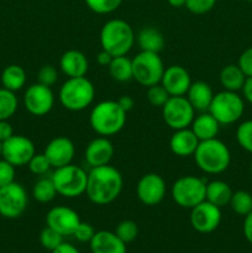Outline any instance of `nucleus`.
I'll list each match as a JSON object with an SVG mask.
<instances>
[{"label": "nucleus", "instance_id": "9d476101", "mask_svg": "<svg viewBox=\"0 0 252 253\" xmlns=\"http://www.w3.org/2000/svg\"><path fill=\"white\" fill-rule=\"evenodd\" d=\"M29 205V195L17 182L0 187V215L5 219H17Z\"/></svg>", "mask_w": 252, "mask_h": 253}, {"label": "nucleus", "instance_id": "5701e85b", "mask_svg": "<svg viewBox=\"0 0 252 253\" xmlns=\"http://www.w3.org/2000/svg\"><path fill=\"white\" fill-rule=\"evenodd\" d=\"M185 98L192 104L195 111L204 113V111L209 110L210 104L214 98V91L207 82H192L187 94H185Z\"/></svg>", "mask_w": 252, "mask_h": 253}, {"label": "nucleus", "instance_id": "e433bc0d", "mask_svg": "<svg viewBox=\"0 0 252 253\" xmlns=\"http://www.w3.org/2000/svg\"><path fill=\"white\" fill-rule=\"evenodd\" d=\"M170 95L168 91L162 86V84H156L147 89V100L155 108H161L168 101Z\"/></svg>", "mask_w": 252, "mask_h": 253}, {"label": "nucleus", "instance_id": "39448f33", "mask_svg": "<svg viewBox=\"0 0 252 253\" xmlns=\"http://www.w3.org/2000/svg\"><path fill=\"white\" fill-rule=\"evenodd\" d=\"M95 86L86 77L67 78L58 91L61 105L69 111H83L93 104Z\"/></svg>", "mask_w": 252, "mask_h": 253}, {"label": "nucleus", "instance_id": "f3484780", "mask_svg": "<svg viewBox=\"0 0 252 253\" xmlns=\"http://www.w3.org/2000/svg\"><path fill=\"white\" fill-rule=\"evenodd\" d=\"M44 156L51 163L52 168H59L71 165L76 155V146L71 138L66 136H57L46 145Z\"/></svg>", "mask_w": 252, "mask_h": 253}, {"label": "nucleus", "instance_id": "a19ab883", "mask_svg": "<svg viewBox=\"0 0 252 253\" xmlns=\"http://www.w3.org/2000/svg\"><path fill=\"white\" fill-rule=\"evenodd\" d=\"M15 168L16 167L7 162L6 160L0 158V187H4V185L15 182V174H16Z\"/></svg>", "mask_w": 252, "mask_h": 253}, {"label": "nucleus", "instance_id": "49530a36", "mask_svg": "<svg viewBox=\"0 0 252 253\" xmlns=\"http://www.w3.org/2000/svg\"><path fill=\"white\" fill-rule=\"evenodd\" d=\"M241 90L245 100L252 105V77H247Z\"/></svg>", "mask_w": 252, "mask_h": 253}, {"label": "nucleus", "instance_id": "864d4df0", "mask_svg": "<svg viewBox=\"0 0 252 253\" xmlns=\"http://www.w3.org/2000/svg\"><path fill=\"white\" fill-rule=\"evenodd\" d=\"M245 1H249V2H252V0H245Z\"/></svg>", "mask_w": 252, "mask_h": 253}, {"label": "nucleus", "instance_id": "bb28decb", "mask_svg": "<svg viewBox=\"0 0 252 253\" xmlns=\"http://www.w3.org/2000/svg\"><path fill=\"white\" fill-rule=\"evenodd\" d=\"M27 81L26 71L19 64H9L1 72L0 82H1L2 88L11 90L14 93L21 90L25 86Z\"/></svg>", "mask_w": 252, "mask_h": 253}, {"label": "nucleus", "instance_id": "de8ad7c7", "mask_svg": "<svg viewBox=\"0 0 252 253\" xmlns=\"http://www.w3.org/2000/svg\"><path fill=\"white\" fill-rule=\"evenodd\" d=\"M118 103L126 113H128L130 110H132L133 105H135V100L132 99V96L130 95H123L118 99Z\"/></svg>", "mask_w": 252, "mask_h": 253}, {"label": "nucleus", "instance_id": "423d86ee", "mask_svg": "<svg viewBox=\"0 0 252 253\" xmlns=\"http://www.w3.org/2000/svg\"><path fill=\"white\" fill-rule=\"evenodd\" d=\"M51 179L57 194L67 199H74L85 194L88 173L76 165H67L54 169Z\"/></svg>", "mask_w": 252, "mask_h": 253}, {"label": "nucleus", "instance_id": "9b49d317", "mask_svg": "<svg viewBox=\"0 0 252 253\" xmlns=\"http://www.w3.org/2000/svg\"><path fill=\"white\" fill-rule=\"evenodd\" d=\"M162 116L166 125L172 130L190 127L195 116L192 104L184 96H170L162 106Z\"/></svg>", "mask_w": 252, "mask_h": 253}, {"label": "nucleus", "instance_id": "f257e3e1", "mask_svg": "<svg viewBox=\"0 0 252 253\" xmlns=\"http://www.w3.org/2000/svg\"><path fill=\"white\" fill-rule=\"evenodd\" d=\"M124 179L120 170L110 165L90 168L85 194L96 205H108L123 192Z\"/></svg>", "mask_w": 252, "mask_h": 253}, {"label": "nucleus", "instance_id": "2eb2a0df", "mask_svg": "<svg viewBox=\"0 0 252 253\" xmlns=\"http://www.w3.org/2000/svg\"><path fill=\"white\" fill-rule=\"evenodd\" d=\"M221 208L204 200L190 209V225L200 234H210L219 227L221 222Z\"/></svg>", "mask_w": 252, "mask_h": 253}, {"label": "nucleus", "instance_id": "b1692460", "mask_svg": "<svg viewBox=\"0 0 252 253\" xmlns=\"http://www.w3.org/2000/svg\"><path fill=\"white\" fill-rule=\"evenodd\" d=\"M220 126L221 125L217 123L216 119L209 111H204V113H200L199 115L194 116L190 128L198 137V140L205 141L216 137L220 131Z\"/></svg>", "mask_w": 252, "mask_h": 253}, {"label": "nucleus", "instance_id": "1a4fd4ad", "mask_svg": "<svg viewBox=\"0 0 252 253\" xmlns=\"http://www.w3.org/2000/svg\"><path fill=\"white\" fill-rule=\"evenodd\" d=\"M165 69L160 53L156 52L141 51L132 58L133 79L142 86L150 88L160 84Z\"/></svg>", "mask_w": 252, "mask_h": 253}, {"label": "nucleus", "instance_id": "a211bd4d", "mask_svg": "<svg viewBox=\"0 0 252 253\" xmlns=\"http://www.w3.org/2000/svg\"><path fill=\"white\" fill-rule=\"evenodd\" d=\"M161 84L170 96H184L192 84V78L184 67L173 64L165 69Z\"/></svg>", "mask_w": 252, "mask_h": 253}, {"label": "nucleus", "instance_id": "dca6fc26", "mask_svg": "<svg viewBox=\"0 0 252 253\" xmlns=\"http://www.w3.org/2000/svg\"><path fill=\"white\" fill-rule=\"evenodd\" d=\"M81 221L78 212L64 205L53 207L46 215V226L59 232L62 236H73Z\"/></svg>", "mask_w": 252, "mask_h": 253}, {"label": "nucleus", "instance_id": "8fccbe9b", "mask_svg": "<svg viewBox=\"0 0 252 253\" xmlns=\"http://www.w3.org/2000/svg\"><path fill=\"white\" fill-rule=\"evenodd\" d=\"M114 57L111 56L109 52L104 51V49H101L100 52L98 53V56H96V62H98L100 66L103 67H109V64H110L111 59H113Z\"/></svg>", "mask_w": 252, "mask_h": 253}, {"label": "nucleus", "instance_id": "4be33fe9", "mask_svg": "<svg viewBox=\"0 0 252 253\" xmlns=\"http://www.w3.org/2000/svg\"><path fill=\"white\" fill-rule=\"evenodd\" d=\"M91 253H126V244H124L115 232L96 231L89 242Z\"/></svg>", "mask_w": 252, "mask_h": 253}, {"label": "nucleus", "instance_id": "5fc2aeb1", "mask_svg": "<svg viewBox=\"0 0 252 253\" xmlns=\"http://www.w3.org/2000/svg\"><path fill=\"white\" fill-rule=\"evenodd\" d=\"M250 168H251V173H252V162H251V167H250Z\"/></svg>", "mask_w": 252, "mask_h": 253}, {"label": "nucleus", "instance_id": "473e14b6", "mask_svg": "<svg viewBox=\"0 0 252 253\" xmlns=\"http://www.w3.org/2000/svg\"><path fill=\"white\" fill-rule=\"evenodd\" d=\"M116 236L124 242V244H130L135 241L138 236V226L132 220H123L119 222L115 227Z\"/></svg>", "mask_w": 252, "mask_h": 253}, {"label": "nucleus", "instance_id": "ddd939ff", "mask_svg": "<svg viewBox=\"0 0 252 253\" xmlns=\"http://www.w3.org/2000/svg\"><path fill=\"white\" fill-rule=\"evenodd\" d=\"M54 94L51 86L35 83L24 93V106L31 115L44 116L53 109Z\"/></svg>", "mask_w": 252, "mask_h": 253}, {"label": "nucleus", "instance_id": "7c9ffc66", "mask_svg": "<svg viewBox=\"0 0 252 253\" xmlns=\"http://www.w3.org/2000/svg\"><path fill=\"white\" fill-rule=\"evenodd\" d=\"M19 108V99L16 94L5 88H0V120H9Z\"/></svg>", "mask_w": 252, "mask_h": 253}, {"label": "nucleus", "instance_id": "412c9836", "mask_svg": "<svg viewBox=\"0 0 252 253\" xmlns=\"http://www.w3.org/2000/svg\"><path fill=\"white\" fill-rule=\"evenodd\" d=\"M200 141L192 131V128H180L174 130L169 140V148L173 155L178 157H189L194 155Z\"/></svg>", "mask_w": 252, "mask_h": 253}, {"label": "nucleus", "instance_id": "ea45409f", "mask_svg": "<svg viewBox=\"0 0 252 253\" xmlns=\"http://www.w3.org/2000/svg\"><path fill=\"white\" fill-rule=\"evenodd\" d=\"M216 0H185V7L195 15H203L214 9Z\"/></svg>", "mask_w": 252, "mask_h": 253}, {"label": "nucleus", "instance_id": "a18cd8bd", "mask_svg": "<svg viewBox=\"0 0 252 253\" xmlns=\"http://www.w3.org/2000/svg\"><path fill=\"white\" fill-rule=\"evenodd\" d=\"M242 230H244L245 239L247 240V242H249V244L252 245V211L245 216Z\"/></svg>", "mask_w": 252, "mask_h": 253}, {"label": "nucleus", "instance_id": "a878e982", "mask_svg": "<svg viewBox=\"0 0 252 253\" xmlns=\"http://www.w3.org/2000/svg\"><path fill=\"white\" fill-rule=\"evenodd\" d=\"M232 189L226 182L220 179L211 180L207 183V194H205V200L210 202L216 207L222 208L229 205L230 199L232 197Z\"/></svg>", "mask_w": 252, "mask_h": 253}, {"label": "nucleus", "instance_id": "37998d69", "mask_svg": "<svg viewBox=\"0 0 252 253\" xmlns=\"http://www.w3.org/2000/svg\"><path fill=\"white\" fill-rule=\"evenodd\" d=\"M237 66L241 68L246 77H252V46L245 49L239 57Z\"/></svg>", "mask_w": 252, "mask_h": 253}, {"label": "nucleus", "instance_id": "c03bdc74", "mask_svg": "<svg viewBox=\"0 0 252 253\" xmlns=\"http://www.w3.org/2000/svg\"><path fill=\"white\" fill-rule=\"evenodd\" d=\"M14 135V128L9 120H0V141L5 142Z\"/></svg>", "mask_w": 252, "mask_h": 253}, {"label": "nucleus", "instance_id": "f8f14e48", "mask_svg": "<svg viewBox=\"0 0 252 253\" xmlns=\"http://www.w3.org/2000/svg\"><path fill=\"white\" fill-rule=\"evenodd\" d=\"M36 153L34 142L24 135H12L9 140L2 142L1 158L6 160L15 167L27 166Z\"/></svg>", "mask_w": 252, "mask_h": 253}, {"label": "nucleus", "instance_id": "f03ea898", "mask_svg": "<svg viewBox=\"0 0 252 253\" xmlns=\"http://www.w3.org/2000/svg\"><path fill=\"white\" fill-rule=\"evenodd\" d=\"M126 114L127 113L119 105L118 100H103L91 109L89 125L99 136H114L125 126Z\"/></svg>", "mask_w": 252, "mask_h": 253}, {"label": "nucleus", "instance_id": "7ed1b4c3", "mask_svg": "<svg viewBox=\"0 0 252 253\" xmlns=\"http://www.w3.org/2000/svg\"><path fill=\"white\" fill-rule=\"evenodd\" d=\"M193 157L198 168L207 174H220L225 172L231 163L229 147L217 137L200 141Z\"/></svg>", "mask_w": 252, "mask_h": 253}, {"label": "nucleus", "instance_id": "72a5a7b5", "mask_svg": "<svg viewBox=\"0 0 252 253\" xmlns=\"http://www.w3.org/2000/svg\"><path fill=\"white\" fill-rule=\"evenodd\" d=\"M236 140L242 150L252 155V119L244 121L237 126Z\"/></svg>", "mask_w": 252, "mask_h": 253}, {"label": "nucleus", "instance_id": "09e8293b", "mask_svg": "<svg viewBox=\"0 0 252 253\" xmlns=\"http://www.w3.org/2000/svg\"><path fill=\"white\" fill-rule=\"evenodd\" d=\"M51 253H79L78 250H77L76 246H73L72 244H68V242H62L57 249H54Z\"/></svg>", "mask_w": 252, "mask_h": 253}, {"label": "nucleus", "instance_id": "cd10ccee", "mask_svg": "<svg viewBox=\"0 0 252 253\" xmlns=\"http://www.w3.org/2000/svg\"><path fill=\"white\" fill-rule=\"evenodd\" d=\"M247 77L237 64H227L221 69L219 81L224 90L239 91L244 86Z\"/></svg>", "mask_w": 252, "mask_h": 253}, {"label": "nucleus", "instance_id": "4c0bfd02", "mask_svg": "<svg viewBox=\"0 0 252 253\" xmlns=\"http://www.w3.org/2000/svg\"><path fill=\"white\" fill-rule=\"evenodd\" d=\"M27 167H29L30 172L34 173V174L43 175L51 169L52 166L49 161L47 160L46 156H44V153H35L34 157L27 163Z\"/></svg>", "mask_w": 252, "mask_h": 253}, {"label": "nucleus", "instance_id": "4468645a", "mask_svg": "<svg viewBox=\"0 0 252 253\" xmlns=\"http://www.w3.org/2000/svg\"><path fill=\"white\" fill-rule=\"evenodd\" d=\"M167 184L162 175L157 173H146L138 179L136 185V195L143 205L155 207L166 197Z\"/></svg>", "mask_w": 252, "mask_h": 253}, {"label": "nucleus", "instance_id": "3c124183", "mask_svg": "<svg viewBox=\"0 0 252 253\" xmlns=\"http://www.w3.org/2000/svg\"><path fill=\"white\" fill-rule=\"evenodd\" d=\"M168 4L173 7H182L185 6V0H167Z\"/></svg>", "mask_w": 252, "mask_h": 253}, {"label": "nucleus", "instance_id": "58836bf2", "mask_svg": "<svg viewBox=\"0 0 252 253\" xmlns=\"http://www.w3.org/2000/svg\"><path fill=\"white\" fill-rule=\"evenodd\" d=\"M58 81V71L52 64H46L40 68L37 73V83L43 84L46 86H52Z\"/></svg>", "mask_w": 252, "mask_h": 253}, {"label": "nucleus", "instance_id": "2f4dec72", "mask_svg": "<svg viewBox=\"0 0 252 253\" xmlns=\"http://www.w3.org/2000/svg\"><path fill=\"white\" fill-rule=\"evenodd\" d=\"M229 205L235 214L245 217L252 211V193L247 192V190L234 192Z\"/></svg>", "mask_w": 252, "mask_h": 253}, {"label": "nucleus", "instance_id": "c85d7f7f", "mask_svg": "<svg viewBox=\"0 0 252 253\" xmlns=\"http://www.w3.org/2000/svg\"><path fill=\"white\" fill-rule=\"evenodd\" d=\"M108 69L111 78L119 83H125V82L133 79L132 59L128 58L127 56L114 57Z\"/></svg>", "mask_w": 252, "mask_h": 253}, {"label": "nucleus", "instance_id": "20e7f679", "mask_svg": "<svg viewBox=\"0 0 252 253\" xmlns=\"http://www.w3.org/2000/svg\"><path fill=\"white\" fill-rule=\"evenodd\" d=\"M136 41L131 25L121 19H111L100 30L101 49L113 57L127 56Z\"/></svg>", "mask_w": 252, "mask_h": 253}, {"label": "nucleus", "instance_id": "c9c22d12", "mask_svg": "<svg viewBox=\"0 0 252 253\" xmlns=\"http://www.w3.org/2000/svg\"><path fill=\"white\" fill-rule=\"evenodd\" d=\"M63 237L59 232L54 231L51 227L46 226L40 234V244L47 251H53L54 249L59 246L63 242Z\"/></svg>", "mask_w": 252, "mask_h": 253}, {"label": "nucleus", "instance_id": "603ef678", "mask_svg": "<svg viewBox=\"0 0 252 253\" xmlns=\"http://www.w3.org/2000/svg\"><path fill=\"white\" fill-rule=\"evenodd\" d=\"M1 152H2V142L0 141V158H1Z\"/></svg>", "mask_w": 252, "mask_h": 253}, {"label": "nucleus", "instance_id": "6e6552de", "mask_svg": "<svg viewBox=\"0 0 252 253\" xmlns=\"http://www.w3.org/2000/svg\"><path fill=\"white\" fill-rule=\"evenodd\" d=\"M208 111L216 119L220 125H232L244 115L245 100L237 91H219L214 94Z\"/></svg>", "mask_w": 252, "mask_h": 253}, {"label": "nucleus", "instance_id": "c756f323", "mask_svg": "<svg viewBox=\"0 0 252 253\" xmlns=\"http://www.w3.org/2000/svg\"><path fill=\"white\" fill-rule=\"evenodd\" d=\"M57 190L54 187L53 182H52L51 177L49 178H40L32 188V197L36 202L42 203V204H47L51 203L52 200L56 198Z\"/></svg>", "mask_w": 252, "mask_h": 253}, {"label": "nucleus", "instance_id": "f704fd0d", "mask_svg": "<svg viewBox=\"0 0 252 253\" xmlns=\"http://www.w3.org/2000/svg\"><path fill=\"white\" fill-rule=\"evenodd\" d=\"M86 6L99 15L111 14L119 9L123 0H84Z\"/></svg>", "mask_w": 252, "mask_h": 253}, {"label": "nucleus", "instance_id": "0eeeda50", "mask_svg": "<svg viewBox=\"0 0 252 253\" xmlns=\"http://www.w3.org/2000/svg\"><path fill=\"white\" fill-rule=\"evenodd\" d=\"M207 180L195 175L179 177L170 188V197L178 207L193 209L205 200Z\"/></svg>", "mask_w": 252, "mask_h": 253}, {"label": "nucleus", "instance_id": "aec40b11", "mask_svg": "<svg viewBox=\"0 0 252 253\" xmlns=\"http://www.w3.org/2000/svg\"><path fill=\"white\" fill-rule=\"evenodd\" d=\"M59 68L67 78L85 77L89 69V62L83 52L78 49H68L61 56Z\"/></svg>", "mask_w": 252, "mask_h": 253}, {"label": "nucleus", "instance_id": "6ab92c4d", "mask_svg": "<svg viewBox=\"0 0 252 253\" xmlns=\"http://www.w3.org/2000/svg\"><path fill=\"white\" fill-rule=\"evenodd\" d=\"M114 153H115V148H114L113 142L108 137L99 136L86 145L84 158L90 168L100 167V166L110 165Z\"/></svg>", "mask_w": 252, "mask_h": 253}, {"label": "nucleus", "instance_id": "393cba45", "mask_svg": "<svg viewBox=\"0 0 252 253\" xmlns=\"http://www.w3.org/2000/svg\"><path fill=\"white\" fill-rule=\"evenodd\" d=\"M136 41H137L141 51L156 52V53H160L166 43L162 32L156 27L151 26L143 27L142 30H140L136 36Z\"/></svg>", "mask_w": 252, "mask_h": 253}, {"label": "nucleus", "instance_id": "79ce46f5", "mask_svg": "<svg viewBox=\"0 0 252 253\" xmlns=\"http://www.w3.org/2000/svg\"><path fill=\"white\" fill-rule=\"evenodd\" d=\"M95 230H94V227L91 226L90 224H88V222H83L81 221V224L78 225V227L76 229V231H74L73 234V237H76L77 241L79 242H83V244H85V242H90L91 239L94 237V235H95Z\"/></svg>", "mask_w": 252, "mask_h": 253}]
</instances>
